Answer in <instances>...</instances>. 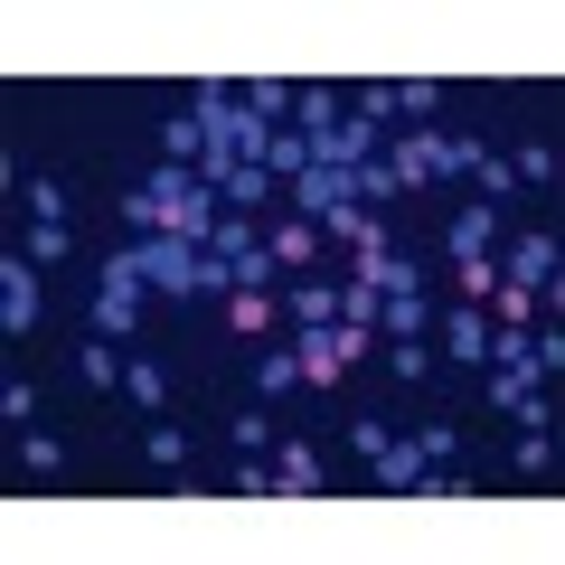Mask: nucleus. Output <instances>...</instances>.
Instances as JSON below:
<instances>
[{
    "label": "nucleus",
    "instance_id": "obj_31",
    "mask_svg": "<svg viewBox=\"0 0 565 565\" xmlns=\"http://www.w3.org/2000/svg\"><path fill=\"white\" fill-rule=\"evenodd\" d=\"M527 386H537V377H527V367H490V405H500V415H509V405L527 396Z\"/></svg>",
    "mask_w": 565,
    "mask_h": 565
},
{
    "label": "nucleus",
    "instance_id": "obj_12",
    "mask_svg": "<svg viewBox=\"0 0 565 565\" xmlns=\"http://www.w3.org/2000/svg\"><path fill=\"white\" fill-rule=\"evenodd\" d=\"M490 236H500V207H462V217H452V264L490 255Z\"/></svg>",
    "mask_w": 565,
    "mask_h": 565
},
{
    "label": "nucleus",
    "instance_id": "obj_24",
    "mask_svg": "<svg viewBox=\"0 0 565 565\" xmlns=\"http://www.w3.org/2000/svg\"><path fill=\"white\" fill-rule=\"evenodd\" d=\"M490 302H500V321H490V330H527V311H537V292H527V282H500Z\"/></svg>",
    "mask_w": 565,
    "mask_h": 565
},
{
    "label": "nucleus",
    "instance_id": "obj_4",
    "mask_svg": "<svg viewBox=\"0 0 565 565\" xmlns=\"http://www.w3.org/2000/svg\"><path fill=\"white\" fill-rule=\"evenodd\" d=\"M141 292H151V282H141V264H132V255H114V264H104V292H95V340H122V330H132Z\"/></svg>",
    "mask_w": 565,
    "mask_h": 565
},
{
    "label": "nucleus",
    "instance_id": "obj_30",
    "mask_svg": "<svg viewBox=\"0 0 565 565\" xmlns=\"http://www.w3.org/2000/svg\"><path fill=\"white\" fill-rule=\"evenodd\" d=\"M282 386H302V359H264L255 367V396H282Z\"/></svg>",
    "mask_w": 565,
    "mask_h": 565
},
{
    "label": "nucleus",
    "instance_id": "obj_29",
    "mask_svg": "<svg viewBox=\"0 0 565 565\" xmlns=\"http://www.w3.org/2000/svg\"><path fill=\"white\" fill-rule=\"evenodd\" d=\"M226 321H236V330H264V321H274V292H236V302H226Z\"/></svg>",
    "mask_w": 565,
    "mask_h": 565
},
{
    "label": "nucleus",
    "instance_id": "obj_9",
    "mask_svg": "<svg viewBox=\"0 0 565 565\" xmlns=\"http://www.w3.org/2000/svg\"><path fill=\"white\" fill-rule=\"evenodd\" d=\"M282 311H292L302 330H330L340 321V292H330V282H282Z\"/></svg>",
    "mask_w": 565,
    "mask_h": 565
},
{
    "label": "nucleus",
    "instance_id": "obj_10",
    "mask_svg": "<svg viewBox=\"0 0 565 565\" xmlns=\"http://www.w3.org/2000/svg\"><path fill=\"white\" fill-rule=\"evenodd\" d=\"M321 490V462H311V444H282V462H274V500H311Z\"/></svg>",
    "mask_w": 565,
    "mask_h": 565
},
{
    "label": "nucleus",
    "instance_id": "obj_5",
    "mask_svg": "<svg viewBox=\"0 0 565 565\" xmlns=\"http://www.w3.org/2000/svg\"><path fill=\"white\" fill-rule=\"evenodd\" d=\"M367 151H377V122H359V114H340L321 141H311V170H359Z\"/></svg>",
    "mask_w": 565,
    "mask_h": 565
},
{
    "label": "nucleus",
    "instance_id": "obj_21",
    "mask_svg": "<svg viewBox=\"0 0 565 565\" xmlns=\"http://www.w3.org/2000/svg\"><path fill=\"white\" fill-rule=\"evenodd\" d=\"M349 189H359V207H386V199H396V170H386V161H359V170H349Z\"/></svg>",
    "mask_w": 565,
    "mask_h": 565
},
{
    "label": "nucleus",
    "instance_id": "obj_18",
    "mask_svg": "<svg viewBox=\"0 0 565 565\" xmlns=\"http://www.w3.org/2000/svg\"><path fill=\"white\" fill-rule=\"evenodd\" d=\"M264 170H274V180H302V170H311V141L302 132H274V141H264Z\"/></svg>",
    "mask_w": 565,
    "mask_h": 565
},
{
    "label": "nucleus",
    "instance_id": "obj_28",
    "mask_svg": "<svg viewBox=\"0 0 565 565\" xmlns=\"http://www.w3.org/2000/svg\"><path fill=\"white\" fill-rule=\"evenodd\" d=\"M452 282H462L471 302H481V292H500V264H490V255H462V274H452Z\"/></svg>",
    "mask_w": 565,
    "mask_h": 565
},
{
    "label": "nucleus",
    "instance_id": "obj_26",
    "mask_svg": "<svg viewBox=\"0 0 565 565\" xmlns=\"http://www.w3.org/2000/svg\"><path fill=\"white\" fill-rule=\"evenodd\" d=\"M20 462L39 471V481H57V471H66V452H57V434H29V444H20Z\"/></svg>",
    "mask_w": 565,
    "mask_h": 565
},
{
    "label": "nucleus",
    "instance_id": "obj_20",
    "mask_svg": "<svg viewBox=\"0 0 565 565\" xmlns=\"http://www.w3.org/2000/svg\"><path fill=\"white\" fill-rule=\"evenodd\" d=\"M76 367H85L95 386H122V367H132V359H122L114 340H85V349H76Z\"/></svg>",
    "mask_w": 565,
    "mask_h": 565
},
{
    "label": "nucleus",
    "instance_id": "obj_13",
    "mask_svg": "<svg viewBox=\"0 0 565 565\" xmlns=\"http://www.w3.org/2000/svg\"><path fill=\"white\" fill-rule=\"evenodd\" d=\"M311 245H321V226H311V217H282L274 236H264V255H274V264H311Z\"/></svg>",
    "mask_w": 565,
    "mask_h": 565
},
{
    "label": "nucleus",
    "instance_id": "obj_7",
    "mask_svg": "<svg viewBox=\"0 0 565 565\" xmlns=\"http://www.w3.org/2000/svg\"><path fill=\"white\" fill-rule=\"evenodd\" d=\"M0 321H10V330H29V321H39V264H29V255H10V264H0Z\"/></svg>",
    "mask_w": 565,
    "mask_h": 565
},
{
    "label": "nucleus",
    "instance_id": "obj_23",
    "mask_svg": "<svg viewBox=\"0 0 565 565\" xmlns=\"http://www.w3.org/2000/svg\"><path fill=\"white\" fill-rule=\"evenodd\" d=\"M141 452H151L161 471H180V462H189V434H180V424H151V434H141Z\"/></svg>",
    "mask_w": 565,
    "mask_h": 565
},
{
    "label": "nucleus",
    "instance_id": "obj_15",
    "mask_svg": "<svg viewBox=\"0 0 565 565\" xmlns=\"http://www.w3.org/2000/svg\"><path fill=\"white\" fill-rule=\"evenodd\" d=\"M292 114H302V141H321L330 122H340V95H330V85H302V95H292Z\"/></svg>",
    "mask_w": 565,
    "mask_h": 565
},
{
    "label": "nucleus",
    "instance_id": "obj_16",
    "mask_svg": "<svg viewBox=\"0 0 565 565\" xmlns=\"http://www.w3.org/2000/svg\"><path fill=\"white\" fill-rule=\"evenodd\" d=\"M377 321L396 330V340H424V282H415V292H386V302H377Z\"/></svg>",
    "mask_w": 565,
    "mask_h": 565
},
{
    "label": "nucleus",
    "instance_id": "obj_17",
    "mask_svg": "<svg viewBox=\"0 0 565 565\" xmlns=\"http://www.w3.org/2000/svg\"><path fill=\"white\" fill-rule=\"evenodd\" d=\"M359 282H377V292H415V264L377 245V255H359Z\"/></svg>",
    "mask_w": 565,
    "mask_h": 565
},
{
    "label": "nucleus",
    "instance_id": "obj_32",
    "mask_svg": "<svg viewBox=\"0 0 565 565\" xmlns=\"http://www.w3.org/2000/svg\"><path fill=\"white\" fill-rule=\"evenodd\" d=\"M386 367H396L405 386H424V367H434V349H424V340H396V359H386Z\"/></svg>",
    "mask_w": 565,
    "mask_h": 565
},
{
    "label": "nucleus",
    "instance_id": "obj_25",
    "mask_svg": "<svg viewBox=\"0 0 565 565\" xmlns=\"http://www.w3.org/2000/svg\"><path fill=\"white\" fill-rule=\"evenodd\" d=\"M226 434H236V452H264V444H274V415H264V405H245Z\"/></svg>",
    "mask_w": 565,
    "mask_h": 565
},
{
    "label": "nucleus",
    "instance_id": "obj_27",
    "mask_svg": "<svg viewBox=\"0 0 565 565\" xmlns=\"http://www.w3.org/2000/svg\"><path fill=\"white\" fill-rule=\"evenodd\" d=\"M122 386H132V405H151V415H161V367H151V359L122 367Z\"/></svg>",
    "mask_w": 565,
    "mask_h": 565
},
{
    "label": "nucleus",
    "instance_id": "obj_19",
    "mask_svg": "<svg viewBox=\"0 0 565 565\" xmlns=\"http://www.w3.org/2000/svg\"><path fill=\"white\" fill-rule=\"evenodd\" d=\"M377 302H386L377 282H359V274L340 282V321H349V330H377Z\"/></svg>",
    "mask_w": 565,
    "mask_h": 565
},
{
    "label": "nucleus",
    "instance_id": "obj_6",
    "mask_svg": "<svg viewBox=\"0 0 565 565\" xmlns=\"http://www.w3.org/2000/svg\"><path fill=\"white\" fill-rule=\"evenodd\" d=\"M424 471H434V452H424L415 434H405V444H396V434H386V444L367 452V481H377V490H415Z\"/></svg>",
    "mask_w": 565,
    "mask_h": 565
},
{
    "label": "nucleus",
    "instance_id": "obj_2",
    "mask_svg": "<svg viewBox=\"0 0 565 565\" xmlns=\"http://www.w3.org/2000/svg\"><path fill=\"white\" fill-rule=\"evenodd\" d=\"M396 189H415V180H452V170H481V141L471 132H396Z\"/></svg>",
    "mask_w": 565,
    "mask_h": 565
},
{
    "label": "nucleus",
    "instance_id": "obj_1",
    "mask_svg": "<svg viewBox=\"0 0 565 565\" xmlns=\"http://www.w3.org/2000/svg\"><path fill=\"white\" fill-rule=\"evenodd\" d=\"M132 264H141L151 292H236V264L207 255V245H180V236H141Z\"/></svg>",
    "mask_w": 565,
    "mask_h": 565
},
{
    "label": "nucleus",
    "instance_id": "obj_11",
    "mask_svg": "<svg viewBox=\"0 0 565 565\" xmlns=\"http://www.w3.org/2000/svg\"><path fill=\"white\" fill-rule=\"evenodd\" d=\"M274 189H282V180H274V170H264V161H236V170H226V180H217V199H226V207H264V199H274Z\"/></svg>",
    "mask_w": 565,
    "mask_h": 565
},
{
    "label": "nucleus",
    "instance_id": "obj_3",
    "mask_svg": "<svg viewBox=\"0 0 565 565\" xmlns=\"http://www.w3.org/2000/svg\"><path fill=\"white\" fill-rule=\"evenodd\" d=\"M292 359H302V386H340L349 359H367V330H349V321L302 330V340H292Z\"/></svg>",
    "mask_w": 565,
    "mask_h": 565
},
{
    "label": "nucleus",
    "instance_id": "obj_22",
    "mask_svg": "<svg viewBox=\"0 0 565 565\" xmlns=\"http://www.w3.org/2000/svg\"><path fill=\"white\" fill-rule=\"evenodd\" d=\"M29 264H66V217H39L29 226V245H20Z\"/></svg>",
    "mask_w": 565,
    "mask_h": 565
},
{
    "label": "nucleus",
    "instance_id": "obj_14",
    "mask_svg": "<svg viewBox=\"0 0 565 565\" xmlns=\"http://www.w3.org/2000/svg\"><path fill=\"white\" fill-rule=\"evenodd\" d=\"M444 349H452V359H490V321H481V311H452V321H444Z\"/></svg>",
    "mask_w": 565,
    "mask_h": 565
},
{
    "label": "nucleus",
    "instance_id": "obj_8",
    "mask_svg": "<svg viewBox=\"0 0 565 565\" xmlns=\"http://www.w3.org/2000/svg\"><path fill=\"white\" fill-rule=\"evenodd\" d=\"M500 282L546 292V282H556V236H519V245H509V274H500Z\"/></svg>",
    "mask_w": 565,
    "mask_h": 565
}]
</instances>
